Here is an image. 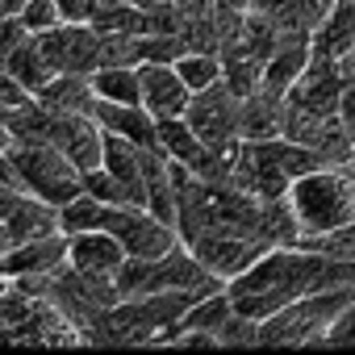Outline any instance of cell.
I'll return each mask as SVG.
<instances>
[{"mask_svg": "<svg viewBox=\"0 0 355 355\" xmlns=\"http://www.w3.org/2000/svg\"><path fill=\"white\" fill-rule=\"evenodd\" d=\"M334 284H355V259L305 247V243H288V247H268L243 276H234L226 288L234 297V309L263 322L276 309L334 288Z\"/></svg>", "mask_w": 355, "mask_h": 355, "instance_id": "obj_1", "label": "cell"}, {"mask_svg": "<svg viewBox=\"0 0 355 355\" xmlns=\"http://www.w3.org/2000/svg\"><path fill=\"white\" fill-rule=\"evenodd\" d=\"M288 205L305 247L343 234L355 226V163H326L297 175L288 184Z\"/></svg>", "mask_w": 355, "mask_h": 355, "instance_id": "obj_2", "label": "cell"}, {"mask_svg": "<svg viewBox=\"0 0 355 355\" xmlns=\"http://www.w3.org/2000/svg\"><path fill=\"white\" fill-rule=\"evenodd\" d=\"M355 284H334L322 293H309L284 309H276L272 318L259 322V343L263 347H305V343H330V330L338 322V313L351 305Z\"/></svg>", "mask_w": 355, "mask_h": 355, "instance_id": "obj_3", "label": "cell"}, {"mask_svg": "<svg viewBox=\"0 0 355 355\" xmlns=\"http://www.w3.org/2000/svg\"><path fill=\"white\" fill-rule=\"evenodd\" d=\"M13 163L21 171V184L26 193L51 201V205H67L71 197L84 193V171L51 142H17L13 150Z\"/></svg>", "mask_w": 355, "mask_h": 355, "instance_id": "obj_4", "label": "cell"}, {"mask_svg": "<svg viewBox=\"0 0 355 355\" xmlns=\"http://www.w3.org/2000/svg\"><path fill=\"white\" fill-rule=\"evenodd\" d=\"M105 230H113L121 239L125 255H138V259H159V255H167L184 243L180 226L155 218L142 205H109L105 209Z\"/></svg>", "mask_w": 355, "mask_h": 355, "instance_id": "obj_5", "label": "cell"}, {"mask_svg": "<svg viewBox=\"0 0 355 355\" xmlns=\"http://www.w3.org/2000/svg\"><path fill=\"white\" fill-rule=\"evenodd\" d=\"M239 109H243V96H234L226 84H214L205 92H193L189 101V121L193 130L205 138V146L214 150H234L243 138H239Z\"/></svg>", "mask_w": 355, "mask_h": 355, "instance_id": "obj_6", "label": "cell"}, {"mask_svg": "<svg viewBox=\"0 0 355 355\" xmlns=\"http://www.w3.org/2000/svg\"><path fill=\"white\" fill-rule=\"evenodd\" d=\"M193 247V255L218 276V280H234V276H243L263 251H268V243H259V239H247V234H222V230H214V234H201V239H193L189 243Z\"/></svg>", "mask_w": 355, "mask_h": 355, "instance_id": "obj_7", "label": "cell"}, {"mask_svg": "<svg viewBox=\"0 0 355 355\" xmlns=\"http://www.w3.org/2000/svg\"><path fill=\"white\" fill-rule=\"evenodd\" d=\"M67 263L88 276V280H117L121 263H125V247L113 230H84V234H71V247H67Z\"/></svg>", "mask_w": 355, "mask_h": 355, "instance_id": "obj_8", "label": "cell"}, {"mask_svg": "<svg viewBox=\"0 0 355 355\" xmlns=\"http://www.w3.org/2000/svg\"><path fill=\"white\" fill-rule=\"evenodd\" d=\"M138 76H142V105H146V113L155 121L189 113L193 88L184 84L180 71H175V63H138Z\"/></svg>", "mask_w": 355, "mask_h": 355, "instance_id": "obj_9", "label": "cell"}, {"mask_svg": "<svg viewBox=\"0 0 355 355\" xmlns=\"http://www.w3.org/2000/svg\"><path fill=\"white\" fill-rule=\"evenodd\" d=\"M67 247H71V239L63 230L46 234V239H34V243H17L5 255V272L13 280L17 276H59L67 268Z\"/></svg>", "mask_w": 355, "mask_h": 355, "instance_id": "obj_10", "label": "cell"}, {"mask_svg": "<svg viewBox=\"0 0 355 355\" xmlns=\"http://www.w3.org/2000/svg\"><path fill=\"white\" fill-rule=\"evenodd\" d=\"M92 117L109 130L130 138L134 146H159V121L146 113V105H121V101H101L92 105Z\"/></svg>", "mask_w": 355, "mask_h": 355, "instance_id": "obj_11", "label": "cell"}, {"mask_svg": "<svg viewBox=\"0 0 355 355\" xmlns=\"http://www.w3.org/2000/svg\"><path fill=\"white\" fill-rule=\"evenodd\" d=\"M280 125H284V96L280 92H251L243 96V109H239V138L243 142H263V138H280Z\"/></svg>", "mask_w": 355, "mask_h": 355, "instance_id": "obj_12", "label": "cell"}, {"mask_svg": "<svg viewBox=\"0 0 355 355\" xmlns=\"http://www.w3.org/2000/svg\"><path fill=\"white\" fill-rule=\"evenodd\" d=\"M5 226L13 234V247L17 243H34V239H46V234H59V205L34 197V193H21L17 205L5 214Z\"/></svg>", "mask_w": 355, "mask_h": 355, "instance_id": "obj_13", "label": "cell"}, {"mask_svg": "<svg viewBox=\"0 0 355 355\" xmlns=\"http://www.w3.org/2000/svg\"><path fill=\"white\" fill-rule=\"evenodd\" d=\"M38 101L55 113H92L96 88H92V76H84V71H59V76L46 80Z\"/></svg>", "mask_w": 355, "mask_h": 355, "instance_id": "obj_14", "label": "cell"}, {"mask_svg": "<svg viewBox=\"0 0 355 355\" xmlns=\"http://www.w3.org/2000/svg\"><path fill=\"white\" fill-rule=\"evenodd\" d=\"M309 38H313V55L343 63L347 51H351V42H355V0H338Z\"/></svg>", "mask_w": 355, "mask_h": 355, "instance_id": "obj_15", "label": "cell"}, {"mask_svg": "<svg viewBox=\"0 0 355 355\" xmlns=\"http://www.w3.org/2000/svg\"><path fill=\"white\" fill-rule=\"evenodd\" d=\"M0 67H5L9 76H17L34 96L46 88V80L55 76L51 71V63H46V55H42V46H38V38H30L26 46H17L13 55H5V59H0Z\"/></svg>", "mask_w": 355, "mask_h": 355, "instance_id": "obj_16", "label": "cell"}, {"mask_svg": "<svg viewBox=\"0 0 355 355\" xmlns=\"http://www.w3.org/2000/svg\"><path fill=\"white\" fill-rule=\"evenodd\" d=\"M92 88L101 101H121V105H142V76L138 67H96Z\"/></svg>", "mask_w": 355, "mask_h": 355, "instance_id": "obj_17", "label": "cell"}, {"mask_svg": "<svg viewBox=\"0 0 355 355\" xmlns=\"http://www.w3.org/2000/svg\"><path fill=\"white\" fill-rule=\"evenodd\" d=\"M175 71L184 76V84L193 92H205L214 84H222L226 67H222V51H184L180 59H175Z\"/></svg>", "mask_w": 355, "mask_h": 355, "instance_id": "obj_18", "label": "cell"}, {"mask_svg": "<svg viewBox=\"0 0 355 355\" xmlns=\"http://www.w3.org/2000/svg\"><path fill=\"white\" fill-rule=\"evenodd\" d=\"M105 201H96L88 189L80 193V197H71L67 205H59V226H63V234L71 239V234H84V230H101L105 226Z\"/></svg>", "mask_w": 355, "mask_h": 355, "instance_id": "obj_19", "label": "cell"}, {"mask_svg": "<svg viewBox=\"0 0 355 355\" xmlns=\"http://www.w3.org/2000/svg\"><path fill=\"white\" fill-rule=\"evenodd\" d=\"M84 189H88L96 201H105V205H134L130 189L117 180V175H113L109 167H96V171H88V175H84Z\"/></svg>", "mask_w": 355, "mask_h": 355, "instance_id": "obj_20", "label": "cell"}, {"mask_svg": "<svg viewBox=\"0 0 355 355\" xmlns=\"http://www.w3.org/2000/svg\"><path fill=\"white\" fill-rule=\"evenodd\" d=\"M17 17L26 21V30H30V34H46V30H55V26H63V21H67V17H63V9H59V0H26Z\"/></svg>", "mask_w": 355, "mask_h": 355, "instance_id": "obj_21", "label": "cell"}, {"mask_svg": "<svg viewBox=\"0 0 355 355\" xmlns=\"http://www.w3.org/2000/svg\"><path fill=\"white\" fill-rule=\"evenodd\" d=\"M38 96L17 80V76H9L5 67H0V105H5L9 113H17V109H26V105H34Z\"/></svg>", "mask_w": 355, "mask_h": 355, "instance_id": "obj_22", "label": "cell"}, {"mask_svg": "<svg viewBox=\"0 0 355 355\" xmlns=\"http://www.w3.org/2000/svg\"><path fill=\"white\" fill-rule=\"evenodd\" d=\"M34 34L26 30V21L17 17V13H5V17H0V59H5V55H13L17 46H26Z\"/></svg>", "mask_w": 355, "mask_h": 355, "instance_id": "obj_23", "label": "cell"}, {"mask_svg": "<svg viewBox=\"0 0 355 355\" xmlns=\"http://www.w3.org/2000/svg\"><path fill=\"white\" fill-rule=\"evenodd\" d=\"M297 5H301V17H305V26H309V34L322 26V17L338 5V0H297Z\"/></svg>", "mask_w": 355, "mask_h": 355, "instance_id": "obj_24", "label": "cell"}, {"mask_svg": "<svg viewBox=\"0 0 355 355\" xmlns=\"http://www.w3.org/2000/svg\"><path fill=\"white\" fill-rule=\"evenodd\" d=\"M330 343H355V297H351V305L338 313V322H334V330H330Z\"/></svg>", "mask_w": 355, "mask_h": 355, "instance_id": "obj_25", "label": "cell"}, {"mask_svg": "<svg viewBox=\"0 0 355 355\" xmlns=\"http://www.w3.org/2000/svg\"><path fill=\"white\" fill-rule=\"evenodd\" d=\"M96 5H101V0H59V9H63L67 21H92Z\"/></svg>", "mask_w": 355, "mask_h": 355, "instance_id": "obj_26", "label": "cell"}, {"mask_svg": "<svg viewBox=\"0 0 355 355\" xmlns=\"http://www.w3.org/2000/svg\"><path fill=\"white\" fill-rule=\"evenodd\" d=\"M214 9H222V13H247L251 0H214Z\"/></svg>", "mask_w": 355, "mask_h": 355, "instance_id": "obj_27", "label": "cell"}, {"mask_svg": "<svg viewBox=\"0 0 355 355\" xmlns=\"http://www.w3.org/2000/svg\"><path fill=\"white\" fill-rule=\"evenodd\" d=\"M17 146V134H13V125L0 117V150H13Z\"/></svg>", "mask_w": 355, "mask_h": 355, "instance_id": "obj_28", "label": "cell"}, {"mask_svg": "<svg viewBox=\"0 0 355 355\" xmlns=\"http://www.w3.org/2000/svg\"><path fill=\"white\" fill-rule=\"evenodd\" d=\"M13 251V234H9V226H5V218H0V263H5V255Z\"/></svg>", "mask_w": 355, "mask_h": 355, "instance_id": "obj_29", "label": "cell"}, {"mask_svg": "<svg viewBox=\"0 0 355 355\" xmlns=\"http://www.w3.org/2000/svg\"><path fill=\"white\" fill-rule=\"evenodd\" d=\"M9 288H13V276L5 272V263H0V293H9Z\"/></svg>", "mask_w": 355, "mask_h": 355, "instance_id": "obj_30", "label": "cell"}, {"mask_svg": "<svg viewBox=\"0 0 355 355\" xmlns=\"http://www.w3.org/2000/svg\"><path fill=\"white\" fill-rule=\"evenodd\" d=\"M343 67H347V71L355 76V42H351V51H347V59H343Z\"/></svg>", "mask_w": 355, "mask_h": 355, "instance_id": "obj_31", "label": "cell"}, {"mask_svg": "<svg viewBox=\"0 0 355 355\" xmlns=\"http://www.w3.org/2000/svg\"><path fill=\"white\" fill-rule=\"evenodd\" d=\"M21 5H26V0H5V9H9V13H21Z\"/></svg>", "mask_w": 355, "mask_h": 355, "instance_id": "obj_32", "label": "cell"}, {"mask_svg": "<svg viewBox=\"0 0 355 355\" xmlns=\"http://www.w3.org/2000/svg\"><path fill=\"white\" fill-rule=\"evenodd\" d=\"M5 13H9V9H5V0H0V17H5Z\"/></svg>", "mask_w": 355, "mask_h": 355, "instance_id": "obj_33", "label": "cell"}]
</instances>
